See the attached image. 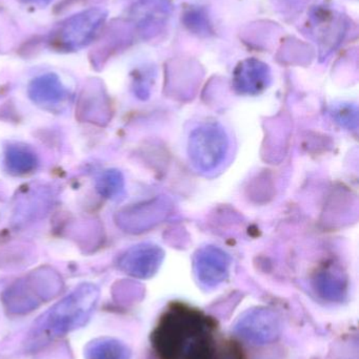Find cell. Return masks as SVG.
I'll list each match as a JSON object with an SVG mask.
<instances>
[{
	"label": "cell",
	"instance_id": "6da1fadb",
	"mask_svg": "<svg viewBox=\"0 0 359 359\" xmlns=\"http://www.w3.org/2000/svg\"><path fill=\"white\" fill-rule=\"evenodd\" d=\"M218 325L212 316L183 303L167 307L152 333L159 359H211L216 349Z\"/></svg>",
	"mask_w": 359,
	"mask_h": 359
},
{
	"label": "cell",
	"instance_id": "7a4b0ae2",
	"mask_svg": "<svg viewBox=\"0 0 359 359\" xmlns=\"http://www.w3.org/2000/svg\"><path fill=\"white\" fill-rule=\"evenodd\" d=\"M98 290L82 286L48 310L34 330L35 337L55 339L84 326L94 311Z\"/></svg>",
	"mask_w": 359,
	"mask_h": 359
},
{
	"label": "cell",
	"instance_id": "3957f363",
	"mask_svg": "<svg viewBox=\"0 0 359 359\" xmlns=\"http://www.w3.org/2000/svg\"><path fill=\"white\" fill-rule=\"evenodd\" d=\"M107 16V11L100 8H88L73 15L51 32L48 44L60 52L80 50L96 38Z\"/></svg>",
	"mask_w": 359,
	"mask_h": 359
},
{
	"label": "cell",
	"instance_id": "277c9868",
	"mask_svg": "<svg viewBox=\"0 0 359 359\" xmlns=\"http://www.w3.org/2000/svg\"><path fill=\"white\" fill-rule=\"evenodd\" d=\"M234 330L253 345H268L280 337L282 320L272 310L256 308L242 314L236 322Z\"/></svg>",
	"mask_w": 359,
	"mask_h": 359
},
{
	"label": "cell",
	"instance_id": "5b68a950",
	"mask_svg": "<svg viewBox=\"0 0 359 359\" xmlns=\"http://www.w3.org/2000/svg\"><path fill=\"white\" fill-rule=\"evenodd\" d=\"M225 151V136L216 128H202L192 138V156L202 168L216 165Z\"/></svg>",
	"mask_w": 359,
	"mask_h": 359
},
{
	"label": "cell",
	"instance_id": "8992f818",
	"mask_svg": "<svg viewBox=\"0 0 359 359\" xmlns=\"http://www.w3.org/2000/svg\"><path fill=\"white\" fill-rule=\"evenodd\" d=\"M269 67L256 59L242 61L235 72L238 88L247 92H257L265 88L269 80Z\"/></svg>",
	"mask_w": 359,
	"mask_h": 359
},
{
	"label": "cell",
	"instance_id": "52a82bcc",
	"mask_svg": "<svg viewBox=\"0 0 359 359\" xmlns=\"http://www.w3.org/2000/svg\"><path fill=\"white\" fill-rule=\"evenodd\" d=\"M86 359H131V351L124 343L114 339H100L89 344Z\"/></svg>",
	"mask_w": 359,
	"mask_h": 359
},
{
	"label": "cell",
	"instance_id": "ba28073f",
	"mask_svg": "<svg viewBox=\"0 0 359 359\" xmlns=\"http://www.w3.org/2000/svg\"><path fill=\"white\" fill-rule=\"evenodd\" d=\"M34 95H44V98H52L61 95L63 88L58 78L54 75H46L37 78L32 84Z\"/></svg>",
	"mask_w": 359,
	"mask_h": 359
},
{
	"label": "cell",
	"instance_id": "9c48e42d",
	"mask_svg": "<svg viewBox=\"0 0 359 359\" xmlns=\"http://www.w3.org/2000/svg\"><path fill=\"white\" fill-rule=\"evenodd\" d=\"M183 22L185 27H189L190 31L194 32L198 35H208L211 32V25L209 23L206 13L200 8H191L188 11L183 17Z\"/></svg>",
	"mask_w": 359,
	"mask_h": 359
},
{
	"label": "cell",
	"instance_id": "30bf717a",
	"mask_svg": "<svg viewBox=\"0 0 359 359\" xmlns=\"http://www.w3.org/2000/svg\"><path fill=\"white\" fill-rule=\"evenodd\" d=\"M211 359H247L246 353L238 341L231 339H221Z\"/></svg>",
	"mask_w": 359,
	"mask_h": 359
},
{
	"label": "cell",
	"instance_id": "8fae6325",
	"mask_svg": "<svg viewBox=\"0 0 359 359\" xmlns=\"http://www.w3.org/2000/svg\"><path fill=\"white\" fill-rule=\"evenodd\" d=\"M27 1L35 2V4H46L51 1V0H27Z\"/></svg>",
	"mask_w": 359,
	"mask_h": 359
}]
</instances>
